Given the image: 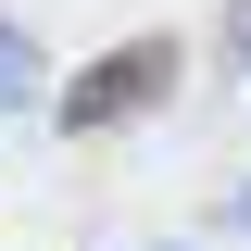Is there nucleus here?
Wrapping results in <instances>:
<instances>
[{
	"label": "nucleus",
	"instance_id": "f257e3e1",
	"mask_svg": "<svg viewBox=\"0 0 251 251\" xmlns=\"http://www.w3.org/2000/svg\"><path fill=\"white\" fill-rule=\"evenodd\" d=\"M163 88H176V38H138L126 63H88V75L63 88V126H75V138H113V126L151 113Z\"/></svg>",
	"mask_w": 251,
	"mask_h": 251
},
{
	"label": "nucleus",
	"instance_id": "f03ea898",
	"mask_svg": "<svg viewBox=\"0 0 251 251\" xmlns=\"http://www.w3.org/2000/svg\"><path fill=\"white\" fill-rule=\"evenodd\" d=\"M25 100H38V38L0 25V113H25Z\"/></svg>",
	"mask_w": 251,
	"mask_h": 251
}]
</instances>
